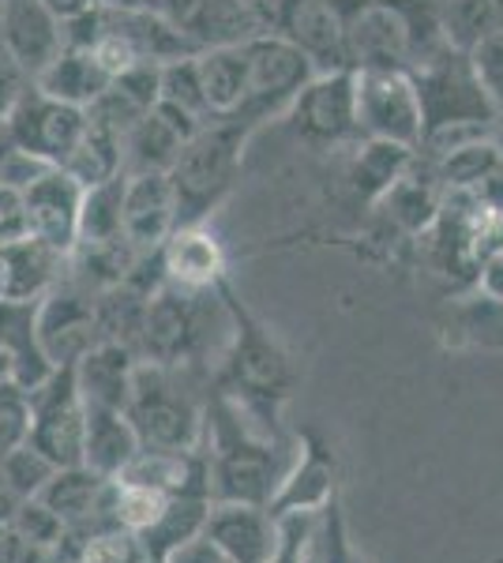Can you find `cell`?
<instances>
[{
  "label": "cell",
  "mask_w": 503,
  "mask_h": 563,
  "mask_svg": "<svg viewBox=\"0 0 503 563\" xmlns=\"http://www.w3.org/2000/svg\"><path fill=\"white\" fill-rule=\"evenodd\" d=\"M50 560H53V552L26 541L23 533L8 530L4 538H0V563H50Z\"/></svg>",
  "instance_id": "48"
},
{
  "label": "cell",
  "mask_w": 503,
  "mask_h": 563,
  "mask_svg": "<svg viewBox=\"0 0 503 563\" xmlns=\"http://www.w3.org/2000/svg\"><path fill=\"white\" fill-rule=\"evenodd\" d=\"M478 286H481V294L489 297V301L503 305V249L492 252V256L484 260V267L478 275Z\"/></svg>",
  "instance_id": "51"
},
{
  "label": "cell",
  "mask_w": 503,
  "mask_h": 563,
  "mask_svg": "<svg viewBox=\"0 0 503 563\" xmlns=\"http://www.w3.org/2000/svg\"><path fill=\"white\" fill-rule=\"evenodd\" d=\"M61 169L68 177H76L84 188H95V185H106V180L121 177L124 174V135L98 129V124H87L84 140L76 143V151L68 154V162H64Z\"/></svg>",
  "instance_id": "33"
},
{
  "label": "cell",
  "mask_w": 503,
  "mask_h": 563,
  "mask_svg": "<svg viewBox=\"0 0 503 563\" xmlns=\"http://www.w3.org/2000/svg\"><path fill=\"white\" fill-rule=\"evenodd\" d=\"M252 132L255 124L241 117H215L188 135L170 169L177 192V225H204L215 207L233 192Z\"/></svg>",
  "instance_id": "5"
},
{
  "label": "cell",
  "mask_w": 503,
  "mask_h": 563,
  "mask_svg": "<svg viewBox=\"0 0 503 563\" xmlns=\"http://www.w3.org/2000/svg\"><path fill=\"white\" fill-rule=\"evenodd\" d=\"M414 154L417 151L398 147V143L361 140V147L353 154V166H350V180H353L357 196L369 199V203H380V199L391 192V185L406 177V169L414 166Z\"/></svg>",
  "instance_id": "31"
},
{
  "label": "cell",
  "mask_w": 503,
  "mask_h": 563,
  "mask_svg": "<svg viewBox=\"0 0 503 563\" xmlns=\"http://www.w3.org/2000/svg\"><path fill=\"white\" fill-rule=\"evenodd\" d=\"M199 124L185 121L170 106H154L140 124L124 132V177L135 174H170L181 147Z\"/></svg>",
  "instance_id": "19"
},
{
  "label": "cell",
  "mask_w": 503,
  "mask_h": 563,
  "mask_svg": "<svg viewBox=\"0 0 503 563\" xmlns=\"http://www.w3.org/2000/svg\"><path fill=\"white\" fill-rule=\"evenodd\" d=\"M79 563H151L143 552L140 533L124 530V526H109L98 530L79 544Z\"/></svg>",
  "instance_id": "40"
},
{
  "label": "cell",
  "mask_w": 503,
  "mask_h": 563,
  "mask_svg": "<svg viewBox=\"0 0 503 563\" xmlns=\"http://www.w3.org/2000/svg\"><path fill=\"white\" fill-rule=\"evenodd\" d=\"M31 435V395L15 379H0V455L23 448Z\"/></svg>",
  "instance_id": "41"
},
{
  "label": "cell",
  "mask_w": 503,
  "mask_h": 563,
  "mask_svg": "<svg viewBox=\"0 0 503 563\" xmlns=\"http://www.w3.org/2000/svg\"><path fill=\"white\" fill-rule=\"evenodd\" d=\"M31 233V225H26V203H23V192H15V188L0 185V244L8 241H20Z\"/></svg>",
  "instance_id": "47"
},
{
  "label": "cell",
  "mask_w": 503,
  "mask_h": 563,
  "mask_svg": "<svg viewBox=\"0 0 503 563\" xmlns=\"http://www.w3.org/2000/svg\"><path fill=\"white\" fill-rule=\"evenodd\" d=\"M420 95V113H425V132L447 129V124H496V109L481 90L473 65L466 53H447L433 68L409 71Z\"/></svg>",
  "instance_id": "10"
},
{
  "label": "cell",
  "mask_w": 503,
  "mask_h": 563,
  "mask_svg": "<svg viewBox=\"0 0 503 563\" xmlns=\"http://www.w3.org/2000/svg\"><path fill=\"white\" fill-rule=\"evenodd\" d=\"M50 162L39 158V154H31V151H23V147H8L4 154V162H0V185H8V188H15V192H26V188L34 185L39 177L50 174Z\"/></svg>",
  "instance_id": "45"
},
{
  "label": "cell",
  "mask_w": 503,
  "mask_h": 563,
  "mask_svg": "<svg viewBox=\"0 0 503 563\" xmlns=\"http://www.w3.org/2000/svg\"><path fill=\"white\" fill-rule=\"evenodd\" d=\"M274 31L286 34L313 60L316 76L350 71V57H346V20L335 0H294L282 12Z\"/></svg>",
  "instance_id": "15"
},
{
  "label": "cell",
  "mask_w": 503,
  "mask_h": 563,
  "mask_svg": "<svg viewBox=\"0 0 503 563\" xmlns=\"http://www.w3.org/2000/svg\"><path fill=\"white\" fill-rule=\"evenodd\" d=\"M0 353L20 387H39L53 365L39 346V301H0Z\"/></svg>",
  "instance_id": "25"
},
{
  "label": "cell",
  "mask_w": 503,
  "mask_h": 563,
  "mask_svg": "<svg viewBox=\"0 0 503 563\" xmlns=\"http://www.w3.org/2000/svg\"><path fill=\"white\" fill-rule=\"evenodd\" d=\"M26 395H31V435H26V443L39 448L57 470L84 466L87 406L76 384V368H53Z\"/></svg>",
  "instance_id": "8"
},
{
  "label": "cell",
  "mask_w": 503,
  "mask_h": 563,
  "mask_svg": "<svg viewBox=\"0 0 503 563\" xmlns=\"http://www.w3.org/2000/svg\"><path fill=\"white\" fill-rule=\"evenodd\" d=\"M166 282L188 289H215L226 278V256L204 225H177L158 249Z\"/></svg>",
  "instance_id": "24"
},
{
  "label": "cell",
  "mask_w": 503,
  "mask_h": 563,
  "mask_svg": "<svg viewBox=\"0 0 503 563\" xmlns=\"http://www.w3.org/2000/svg\"><path fill=\"white\" fill-rule=\"evenodd\" d=\"M289 132L300 143L316 151H335L346 143H357V87L353 71H327V76H313L300 95L282 113Z\"/></svg>",
  "instance_id": "9"
},
{
  "label": "cell",
  "mask_w": 503,
  "mask_h": 563,
  "mask_svg": "<svg viewBox=\"0 0 503 563\" xmlns=\"http://www.w3.org/2000/svg\"><path fill=\"white\" fill-rule=\"evenodd\" d=\"M492 143H496V151L503 158V121H496V129H492Z\"/></svg>",
  "instance_id": "55"
},
{
  "label": "cell",
  "mask_w": 503,
  "mask_h": 563,
  "mask_svg": "<svg viewBox=\"0 0 503 563\" xmlns=\"http://www.w3.org/2000/svg\"><path fill=\"white\" fill-rule=\"evenodd\" d=\"M31 71H26L20 60L8 53V45L0 42V124L12 117V109L20 106V98L31 90Z\"/></svg>",
  "instance_id": "46"
},
{
  "label": "cell",
  "mask_w": 503,
  "mask_h": 563,
  "mask_svg": "<svg viewBox=\"0 0 503 563\" xmlns=\"http://www.w3.org/2000/svg\"><path fill=\"white\" fill-rule=\"evenodd\" d=\"M177 230V192L170 174H135L124 185V241L151 256Z\"/></svg>",
  "instance_id": "17"
},
{
  "label": "cell",
  "mask_w": 503,
  "mask_h": 563,
  "mask_svg": "<svg viewBox=\"0 0 503 563\" xmlns=\"http://www.w3.org/2000/svg\"><path fill=\"white\" fill-rule=\"evenodd\" d=\"M109 79H113V76L98 65L95 53L64 45L57 57H53L50 65L34 76V87L45 90L50 98H61V102H68V106L87 109L109 87Z\"/></svg>",
  "instance_id": "28"
},
{
  "label": "cell",
  "mask_w": 503,
  "mask_h": 563,
  "mask_svg": "<svg viewBox=\"0 0 503 563\" xmlns=\"http://www.w3.org/2000/svg\"><path fill=\"white\" fill-rule=\"evenodd\" d=\"M42 4L50 8V12L57 15L61 23H68V20H76V15L90 12V8H98L102 0H42Z\"/></svg>",
  "instance_id": "52"
},
{
  "label": "cell",
  "mask_w": 503,
  "mask_h": 563,
  "mask_svg": "<svg viewBox=\"0 0 503 563\" xmlns=\"http://www.w3.org/2000/svg\"><path fill=\"white\" fill-rule=\"evenodd\" d=\"M440 15L447 42L459 53H470L503 26V0H440Z\"/></svg>",
  "instance_id": "35"
},
{
  "label": "cell",
  "mask_w": 503,
  "mask_h": 563,
  "mask_svg": "<svg viewBox=\"0 0 503 563\" xmlns=\"http://www.w3.org/2000/svg\"><path fill=\"white\" fill-rule=\"evenodd\" d=\"M199 448L207 455L210 504L267 507L297 455V448H289L282 435L263 432L233 398L215 387H207Z\"/></svg>",
  "instance_id": "1"
},
{
  "label": "cell",
  "mask_w": 503,
  "mask_h": 563,
  "mask_svg": "<svg viewBox=\"0 0 503 563\" xmlns=\"http://www.w3.org/2000/svg\"><path fill=\"white\" fill-rule=\"evenodd\" d=\"M87 124V109L50 98L45 90L31 84V90H26L20 106L12 109V117L4 121V129L15 147L39 154L50 166H64L68 154L76 151V143L84 140Z\"/></svg>",
  "instance_id": "12"
},
{
  "label": "cell",
  "mask_w": 503,
  "mask_h": 563,
  "mask_svg": "<svg viewBox=\"0 0 503 563\" xmlns=\"http://www.w3.org/2000/svg\"><path fill=\"white\" fill-rule=\"evenodd\" d=\"M346 20V57L350 71L364 68H398L409 71V26L395 0H369L342 15Z\"/></svg>",
  "instance_id": "14"
},
{
  "label": "cell",
  "mask_w": 503,
  "mask_h": 563,
  "mask_svg": "<svg viewBox=\"0 0 503 563\" xmlns=\"http://www.w3.org/2000/svg\"><path fill=\"white\" fill-rule=\"evenodd\" d=\"M102 342L98 334L95 294L61 278L57 286L39 301V346L53 368H76L87 350Z\"/></svg>",
  "instance_id": "11"
},
{
  "label": "cell",
  "mask_w": 503,
  "mask_h": 563,
  "mask_svg": "<svg viewBox=\"0 0 503 563\" xmlns=\"http://www.w3.org/2000/svg\"><path fill=\"white\" fill-rule=\"evenodd\" d=\"M313 563H364L361 549L353 544L350 522L342 515V499H331L324 511L316 515L313 533Z\"/></svg>",
  "instance_id": "38"
},
{
  "label": "cell",
  "mask_w": 503,
  "mask_h": 563,
  "mask_svg": "<svg viewBox=\"0 0 503 563\" xmlns=\"http://www.w3.org/2000/svg\"><path fill=\"white\" fill-rule=\"evenodd\" d=\"M338 496V455L324 440V432L308 424L297 435V455L294 466L286 470L278 493L271 496L267 511L274 519L286 515H319Z\"/></svg>",
  "instance_id": "13"
},
{
  "label": "cell",
  "mask_w": 503,
  "mask_h": 563,
  "mask_svg": "<svg viewBox=\"0 0 503 563\" xmlns=\"http://www.w3.org/2000/svg\"><path fill=\"white\" fill-rule=\"evenodd\" d=\"M26 203V225L39 241L68 256L79 241V203H84V185L68 177L61 166L34 180L23 192Z\"/></svg>",
  "instance_id": "16"
},
{
  "label": "cell",
  "mask_w": 503,
  "mask_h": 563,
  "mask_svg": "<svg viewBox=\"0 0 503 563\" xmlns=\"http://www.w3.org/2000/svg\"><path fill=\"white\" fill-rule=\"evenodd\" d=\"M466 57H470L473 76H478L481 90L489 95L492 109H496V117L503 121V26L500 31H492L484 42L473 45Z\"/></svg>",
  "instance_id": "43"
},
{
  "label": "cell",
  "mask_w": 503,
  "mask_h": 563,
  "mask_svg": "<svg viewBox=\"0 0 503 563\" xmlns=\"http://www.w3.org/2000/svg\"><path fill=\"white\" fill-rule=\"evenodd\" d=\"M158 98H162V65H135L109 79V87L87 106V117L98 129L124 135L132 124H140L158 106Z\"/></svg>",
  "instance_id": "22"
},
{
  "label": "cell",
  "mask_w": 503,
  "mask_h": 563,
  "mask_svg": "<svg viewBox=\"0 0 503 563\" xmlns=\"http://www.w3.org/2000/svg\"><path fill=\"white\" fill-rule=\"evenodd\" d=\"M0 42L34 79L64 49V23L42 0H8V12L0 20Z\"/></svg>",
  "instance_id": "21"
},
{
  "label": "cell",
  "mask_w": 503,
  "mask_h": 563,
  "mask_svg": "<svg viewBox=\"0 0 503 563\" xmlns=\"http://www.w3.org/2000/svg\"><path fill=\"white\" fill-rule=\"evenodd\" d=\"M210 376L140 361L132 376L124 417L132 421L140 448L196 451L204 440V402Z\"/></svg>",
  "instance_id": "4"
},
{
  "label": "cell",
  "mask_w": 503,
  "mask_h": 563,
  "mask_svg": "<svg viewBox=\"0 0 503 563\" xmlns=\"http://www.w3.org/2000/svg\"><path fill=\"white\" fill-rule=\"evenodd\" d=\"M241 53L244 65H249V98H244V109L237 117L255 124V129L286 113L289 102L300 95V87L316 76L313 60L278 31H263L241 42Z\"/></svg>",
  "instance_id": "6"
},
{
  "label": "cell",
  "mask_w": 503,
  "mask_h": 563,
  "mask_svg": "<svg viewBox=\"0 0 503 563\" xmlns=\"http://www.w3.org/2000/svg\"><path fill=\"white\" fill-rule=\"evenodd\" d=\"M140 455V435L124 410L87 406V440H84V466L113 481L121 470Z\"/></svg>",
  "instance_id": "27"
},
{
  "label": "cell",
  "mask_w": 503,
  "mask_h": 563,
  "mask_svg": "<svg viewBox=\"0 0 503 563\" xmlns=\"http://www.w3.org/2000/svg\"><path fill=\"white\" fill-rule=\"evenodd\" d=\"M124 185L128 177H113L106 185L84 188L79 203V241L76 244H102L124 238Z\"/></svg>",
  "instance_id": "34"
},
{
  "label": "cell",
  "mask_w": 503,
  "mask_h": 563,
  "mask_svg": "<svg viewBox=\"0 0 503 563\" xmlns=\"http://www.w3.org/2000/svg\"><path fill=\"white\" fill-rule=\"evenodd\" d=\"M218 294H222V305L230 312V334H226V346L218 353L215 368H210V387L233 398L263 432L282 435L278 413L297 390L294 357L267 331V323H260L244 308L230 278L218 282Z\"/></svg>",
  "instance_id": "2"
},
{
  "label": "cell",
  "mask_w": 503,
  "mask_h": 563,
  "mask_svg": "<svg viewBox=\"0 0 503 563\" xmlns=\"http://www.w3.org/2000/svg\"><path fill=\"white\" fill-rule=\"evenodd\" d=\"M4 12H8V0H0V20H4Z\"/></svg>",
  "instance_id": "57"
},
{
  "label": "cell",
  "mask_w": 503,
  "mask_h": 563,
  "mask_svg": "<svg viewBox=\"0 0 503 563\" xmlns=\"http://www.w3.org/2000/svg\"><path fill=\"white\" fill-rule=\"evenodd\" d=\"M8 147H12V135H8V129H4V124H0V162H4Z\"/></svg>",
  "instance_id": "54"
},
{
  "label": "cell",
  "mask_w": 503,
  "mask_h": 563,
  "mask_svg": "<svg viewBox=\"0 0 503 563\" xmlns=\"http://www.w3.org/2000/svg\"><path fill=\"white\" fill-rule=\"evenodd\" d=\"M466 192H470L473 199H478V203L484 207V211L503 214V162H500L496 169H489V174H484L473 188H466Z\"/></svg>",
  "instance_id": "50"
},
{
  "label": "cell",
  "mask_w": 503,
  "mask_h": 563,
  "mask_svg": "<svg viewBox=\"0 0 503 563\" xmlns=\"http://www.w3.org/2000/svg\"><path fill=\"white\" fill-rule=\"evenodd\" d=\"M199 87L207 95L210 117H237L249 98V65L241 45H215L196 53Z\"/></svg>",
  "instance_id": "29"
},
{
  "label": "cell",
  "mask_w": 503,
  "mask_h": 563,
  "mask_svg": "<svg viewBox=\"0 0 503 563\" xmlns=\"http://www.w3.org/2000/svg\"><path fill=\"white\" fill-rule=\"evenodd\" d=\"M204 538L233 563H267L278 549V519L260 504H210Z\"/></svg>",
  "instance_id": "18"
},
{
  "label": "cell",
  "mask_w": 503,
  "mask_h": 563,
  "mask_svg": "<svg viewBox=\"0 0 503 563\" xmlns=\"http://www.w3.org/2000/svg\"><path fill=\"white\" fill-rule=\"evenodd\" d=\"M263 31H271V26L252 0H196L185 23V34L196 42V49L241 45Z\"/></svg>",
  "instance_id": "26"
},
{
  "label": "cell",
  "mask_w": 503,
  "mask_h": 563,
  "mask_svg": "<svg viewBox=\"0 0 503 563\" xmlns=\"http://www.w3.org/2000/svg\"><path fill=\"white\" fill-rule=\"evenodd\" d=\"M15 507H20V496H12L4 485H0V538L12 530V519H15Z\"/></svg>",
  "instance_id": "53"
},
{
  "label": "cell",
  "mask_w": 503,
  "mask_h": 563,
  "mask_svg": "<svg viewBox=\"0 0 503 563\" xmlns=\"http://www.w3.org/2000/svg\"><path fill=\"white\" fill-rule=\"evenodd\" d=\"M316 515H286L278 519V549L267 563H313Z\"/></svg>",
  "instance_id": "44"
},
{
  "label": "cell",
  "mask_w": 503,
  "mask_h": 563,
  "mask_svg": "<svg viewBox=\"0 0 503 563\" xmlns=\"http://www.w3.org/2000/svg\"><path fill=\"white\" fill-rule=\"evenodd\" d=\"M64 278V252L34 233L0 244V301H42Z\"/></svg>",
  "instance_id": "20"
},
{
  "label": "cell",
  "mask_w": 503,
  "mask_h": 563,
  "mask_svg": "<svg viewBox=\"0 0 503 563\" xmlns=\"http://www.w3.org/2000/svg\"><path fill=\"white\" fill-rule=\"evenodd\" d=\"M147 301H151V294H143L132 282H121V286H109L102 294H95L98 334H102V342H121V346H132L140 353Z\"/></svg>",
  "instance_id": "32"
},
{
  "label": "cell",
  "mask_w": 503,
  "mask_h": 563,
  "mask_svg": "<svg viewBox=\"0 0 503 563\" xmlns=\"http://www.w3.org/2000/svg\"><path fill=\"white\" fill-rule=\"evenodd\" d=\"M230 334V312L215 289H188L162 282L147 301L140 357L154 365L210 376Z\"/></svg>",
  "instance_id": "3"
},
{
  "label": "cell",
  "mask_w": 503,
  "mask_h": 563,
  "mask_svg": "<svg viewBox=\"0 0 503 563\" xmlns=\"http://www.w3.org/2000/svg\"><path fill=\"white\" fill-rule=\"evenodd\" d=\"M166 499V493H154L147 485H132V481L113 477V522L132 533H143L162 515Z\"/></svg>",
  "instance_id": "39"
},
{
  "label": "cell",
  "mask_w": 503,
  "mask_h": 563,
  "mask_svg": "<svg viewBox=\"0 0 503 563\" xmlns=\"http://www.w3.org/2000/svg\"><path fill=\"white\" fill-rule=\"evenodd\" d=\"M50 563H79V560H72V556H61V552H53V560Z\"/></svg>",
  "instance_id": "56"
},
{
  "label": "cell",
  "mask_w": 503,
  "mask_h": 563,
  "mask_svg": "<svg viewBox=\"0 0 503 563\" xmlns=\"http://www.w3.org/2000/svg\"><path fill=\"white\" fill-rule=\"evenodd\" d=\"M357 87V135L361 140H383L417 151L425 135V113L420 95L409 71L398 68H364L353 71Z\"/></svg>",
  "instance_id": "7"
},
{
  "label": "cell",
  "mask_w": 503,
  "mask_h": 563,
  "mask_svg": "<svg viewBox=\"0 0 503 563\" xmlns=\"http://www.w3.org/2000/svg\"><path fill=\"white\" fill-rule=\"evenodd\" d=\"M140 353L121 342H98L76 361V384L84 395V406H106V410H124L132 395V376L140 365Z\"/></svg>",
  "instance_id": "23"
},
{
  "label": "cell",
  "mask_w": 503,
  "mask_h": 563,
  "mask_svg": "<svg viewBox=\"0 0 503 563\" xmlns=\"http://www.w3.org/2000/svg\"><path fill=\"white\" fill-rule=\"evenodd\" d=\"M53 474H57V466H53L39 448H31V443H23V448L0 455V485L20 499L39 496L42 488L53 481Z\"/></svg>",
  "instance_id": "37"
},
{
  "label": "cell",
  "mask_w": 503,
  "mask_h": 563,
  "mask_svg": "<svg viewBox=\"0 0 503 563\" xmlns=\"http://www.w3.org/2000/svg\"><path fill=\"white\" fill-rule=\"evenodd\" d=\"M210 515V496L207 493H177L166 499L162 515L154 519L147 530L140 533L143 552L151 563H162L170 552H177L181 544H188L192 538H199Z\"/></svg>",
  "instance_id": "30"
},
{
  "label": "cell",
  "mask_w": 503,
  "mask_h": 563,
  "mask_svg": "<svg viewBox=\"0 0 503 563\" xmlns=\"http://www.w3.org/2000/svg\"><path fill=\"white\" fill-rule=\"evenodd\" d=\"M162 106H170L173 113H181L185 121L199 124L204 129L210 117V106H207V95L199 87V71H196V57H185V60H173V65H162Z\"/></svg>",
  "instance_id": "36"
},
{
  "label": "cell",
  "mask_w": 503,
  "mask_h": 563,
  "mask_svg": "<svg viewBox=\"0 0 503 563\" xmlns=\"http://www.w3.org/2000/svg\"><path fill=\"white\" fill-rule=\"evenodd\" d=\"M12 530L23 533L26 541L42 544V549L57 552L64 533H68V526H64V519L53 511L50 504H42V499L34 496V499H20V507H15V519H12Z\"/></svg>",
  "instance_id": "42"
},
{
  "label": "cell",
  "mask_w": 503,
  "mask_h": 563,
  "mask_svg": "<svg viewBox=\"0 0 503 563\" xmlns=\"http://www.w3.org/2000/svg\"><path fill=\"white\" fill-rule=\"evenodd\" d=\"M162 563H233V560L226 556V552L218 549L215 541L199 533V538H192L188 544H181L177 552H170V556L162 560Z\"/></svg>",
  "instance_id": "49"
}]
</instances>
